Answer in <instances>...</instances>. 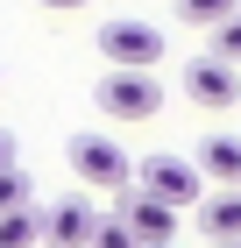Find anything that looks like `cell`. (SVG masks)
<instances>
[{
	"mask_svg": "<svg viewBox=\"0 0 241 248\" xmlns=\"http://www.w3.org/2000/svg\"><path fill=\"white\" fill-rule=\"evenodd\" d=\"M93 50L113 64V71H156L163 64V29L156 21H135V15H113V21H99V36H93Z\"/></svg>",
	"mask_w": 241,
	"mask_h": 248,
	"instance_id": "1",
	"label": "cell"
},
{
	"mask_svg": "<svg viewBox=\"0 0 241 248\" xmlns=\"http://www.w3.org/2000/svg\"><path fill=\"white\" fill-rule=\"evenodd\" d=\"M71 170L78 185H93V191H128L135 185V163L121 156V142H107V135H71Z\"/></svg>",
	"mask_w": 241,
	"mask_h": 248,
	"instance_id": "2",
	"label": "cell"
},
{
	"mask_svg": "<svg viewBox=\"0 0 241 248\" xmlns=\"http://www.w3.org/2000/svg\"><path fill=\"white\" fill-rule=\"evenodd\" d=\"M93 99L107 107L113 121H156V114H163V85H156L149 71H107Z\"/></svg>",
	"mask_w": 241,
	"mask_h": 248,
	"instance_id": "3",
	"label": "cell"
},
{
	"mask_svg": "<svg viewBox=\"0 0 241 248\" xmlns=\"http://www.w3.org/2000/svg\"><path fill=\"white\" fill-rule=\"evenodd\" d=\"M135 191L156 199V206H170V213H185L199 199V170H192L185 156H149L142 170H135Z\"/></svg>",
	"mask_w": 241,
	"mask_h": 248,
	"instance_id": "4",
	"label": "cell"
},
{
	"mask_svg": "<svg viewBox=\"0 0 241 248\" xmlns=\"http://www.w3.org/2000/svg\"><path fill=\"white\" fill-rule=\"evenodd\" d=\"M121 227L135 234V248H170V234H177V213L170 206H156V199H142V191H121V213H113Z\"/></svg>",
	"mask_w": 241,
	"mask_h": 248,
	"instance_id": "5",
	"label": "cell"
},
{
	"mask_svg": "<svg viewBox=\"0 0 241 248\" xmlns=\"http://www.w3.org/2000/svg\"><path fill=\"white\" fill-rule=\"evenodd\" d=\"M93 227H99L93 199H57L43 213V248H93Z\"/></svg>",
	"mask_w": 241,
	"mask_h": 248,
	"instance_id": "6",
	"label": "cell"
},
{
	"mask_svg": "<svg viewBox=\"0 0 241 248\" xmlns=\"http://www.w3.org/2000/svg\"><path fill=\"white\" fill-rule=\"evenodd\" d=\"M185 93L199 99V107H234L241 78H234V64H220V57H192L185 64Z\"/></svg>",
	"mask_w": 241,
	"mask_h": 248,
	"instance_id": "7",
	"label": "cell"
},
{
	"mask_svg": "<svg viewBox=\"0 0 241 248\" xmlns=\"http://www.w3.org/2000/svg\"><path fill=\"white\" fill-rule=\"evenodd\" d=\"M192 170H199V185L213 177V185L241 191V135H206L199 156H192Z\"/></svg>",
	"mask_w": 241,
	"mask_h": 248,
	"instance_id": "8",
	"label": "cell"
},
{
	"mask_svg": "<svg viewBox=\"0 0 241 248\" xmlns=\"http://www.w3.org/2000/svg\"><path fill=\"white\" fill-rule=\"evenodd\" d=\"M213 241H241V191H220V199H206V220H199Z\"/></svg>",
	"mask_w": 241,
	"mask_h": 248,
	"instance_id": "9",
	"label": "cell"
},
{
	"mask_svg": "<svg viewBox=\"0 0 241 248\" xmlns=\"http://www.w3.org/2000/svg\"><path fill=\"white\" fill-rule=\"evenodd\" d=\"M43 241V213L21 206V213H0V248H36Z\"/></svg>",
	"mask_w": 241,
	"mask_h": 248,
	"instance_id": "10",
	"label": "cell"
},
{
	"mask_svg": "<svg viewBox=\"0 0 241 248\" xmlns=\"http://www.w3.org/2000/svg\"><path fill=\"white\" fill-rule=\"evenodd\" d=\"M177 15H185L192 29H220L227 15H241V0H177Z\"/></svg>",
	"mask_w": 241,
	"mask_h": 248,
	"instance_id": "11",
	"label": "cell"
},
{
	"mask_svg": "<svg viewBox=\"0 0 241 248\" xmlns=\"http://www.w3.org/2000/svg\"><path fill=\"white\" fill-rule=\"evenodd\" d=\"M29 199H36V191H29V170H21V163H15V170H0V213H21Z\"/></svg>",
	"mask_w": 241,
	"mask_h": 248,
	"instance_id": "12",
	"label": "cell"
},
{
	"mask_svg": "<svg viewBox=\"0 0 241 248\" xmlns=\"http://www.w3.org/2000/svg\"><path fill=\"white\" fill-rule=\"evenodd\" d=\"M206 57H220V64H241V15H227L220 29H213V50Z\"/></svg>",
	"mask_w": 241,
	"mask_h": 248,
	"instance_id": "13",
	"label": "cell"
},
{
	"mask_svg": "<svg viewBox=\"0 0 241 248\" xmlns=\"http://www.w3.org/2000/svg\"><path fill=\"white\" fill-rule=\"evenodd\" d=\"M93 248H135V234L121 227V220H107V213H99V227H93Z\"/></svg>",
	"mask_w": 241,
	"mask_h": 248,
	"instance_id": "14",
	"label": "cell"
},
{
	"mask_svg": "<svg viewBox=\"0 0 241 248\" xmlns=\"http://www.w3.org/2000/svg\"><path fill=\"white\" fill-rule=\"evenodd\" d=\"M0 170H15V135L0 128Z\"/></svg>",
	"mask_w": 241,
	"mask_h": 248,
	"instance_id": "15",
	"label": "cell"
},
{
	"mask_svg": "<svg viewBox=\"0 0 241 248\" xmlns=\"http://www.w3.org/2000/svg\"><path fill=\"white\" fill-rule=\"evenodd\" d=\"M36 7H57V15H71V7H85V0H36Z\"/></svg>",
	"mask_w": 241,
	"mask_h": 248,
	"instance_id": "16",
	"label": "cell"
},
{
	"mask_svg": "<svg viewBox=\"0 0 241 248\" xmlns=\"http://www.w3.org/2000/svg\"><path fill=\"white\" fill-rule=\"evenodd\" d=\"M213 248H241V241H213Z\"/></svg>",
	"mask_w": 241,
	"mask_h": 248,
	"instance_id": "17",
	"label": "cell"
}]
</instances>
